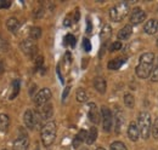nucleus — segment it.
<instances>
[{
	"label": "nucleus",
	"instance_id": "nucleus-30",
	"mask_svg": "<svg viewBox=\"0 0 158 150\" xmlns=\"http://www.w3.org/2000/svg\"><path fill=\"white\" fill-rule=\"evenodd\" d=\"M151 134L155 139H158V117H156V120L153 122V126L151 128Z\"/></svg>",
	"mask_w": 158,
	"mask_h": 150
},
{
	"label": "nucleus",
	"instance_id": "nucleus-21",
	"mask_svg": "<svg viewBox=\"0 0 158 150\" xmlns=\"http://www.w3.org/2000/svg\"><path fill=\"white\" fill-rule=\"evenodd\" d=\"M10 126V117L7 114H0V132H6Z\"/></svg>",
	"mask_w": 158,
	"mask_h": 150
},
{
	"label": "nucleus",
	"instance_id": "nucleus-46",
	"mask_svg": "<svg viewBox=\"0 0 158 150\" xmlns=\"http://www.w3.org/2000/svg\"><path fill=\"white\" fill-rule=\"evenodd\" d=\"M4 150H7V149H4Z\"/></svg>",
	"mask_w": 158,
	"mask_h": 150
},
{
	"label": "nucleus",
	"instance_id": "nucleus-37",
	"mask_svg": "<svg viewBox=\"0 0 158 150\" xmlns=\"http://www.w3.org/2000/svg\"><path fill=\"white\" fill-rule=\"evenodd\" d=\"M93 32V24H91V21L89 18H86V33H91Z\"/></svg>",
	"mask_w": 158,
	"mask_h": 150
},
{
	"label": "nucleus",
	"instance_id": "nucleus-20",
	"mask_svg": "<svg viewBox=\"0 0 158 150\" xmlns=\"http://www.w3.org/2000/svg\"><path fill=\"white\" fill-rule=\"evenodd\" d=\"M86 137H88V132L85 131V130L79 131V133L73 139V148H78L84 140H86Z\"/></svg>",
	"mask_w": 158,
	"mask_h": 150
},
{
	"label": "nucleus",
	"instance_id": "nucleus-9",
	"mask_svg": "<svg viewBox=\"0 0 158 150\" xmlns=\"http://www.w3.org/2000/svg\"><path fill=\"white\" fill-rule=\"evenodd\" d=\"M145 18H146V12L140 7H135L130 15V23L133 26H136L140 24L142 21H145Z\"/></svg>",
	"mask_w": 158,
	"mask_h": 150
},
{
	"label": "nucleus",
	"instance_id": "nucleus-19",
	"mask_svg": "<svg viewBox=\"0 0 158 150\" xmlns=\"http://www.w3.org/2000/svg\"><path fill=\"white\" fill-rule=\"evenodd\" d=\"M20 89H21V82L19 79L14 80L12 84H11V92L9 94V99H14L17 97V94L20 93Z\"/></svg>",
	"mask_w": 158,
	"mask_h": 150
},
{
	"label": "nucleus",
	"instance_id": "nucleus-14",
	"mask_svg": "<svg viewBox=\"0 0 158 150\" xmlns=\"http://www.w3.org/2000/svg\"><path fill=\"white\" fill-rule=\"evenodd\" d=\"M125 61H127L125 57H117L114 59H111L108 62V64H107V68L110 70H118L119 68L125 63Z\"/></svg>",
	"mask_w": 158,
	"mask_h": 150
},
{
	"label": "nucleus",
	"instance_id": "nucleus-16",
	"mask_svg": "<svg viewBox=\"0 0 158 150\" xmlns=\"http://www.w3.org/2000/svg\"><path fill=\"white\" fill-rule=\"evenodd\" d=\"M131 34H133V27L130 24H127L118 32L117 38L119 40H128L129 38L131 37Z\"/></svg>",
	"mask_w": 158,
	"mask_h": 150
},
{
	"label": "nucleus",
	"instance_id": "nucleus-28",
	"mask_svg": "<svg viewBox=\"0 0 158 150\" xmlns=\"http://www.w3.org/2000/svg\"><path fill=\"white\" fill-rule=\"evenodd\" d=\"M64 45L69 46V47H74L76 46V38L72 34H67L64 37Z\"/></svg>",
	"mask_w": 158,
	"mask_h": 150
},
{
	"label": "nucleus",
	"instance_id": "nucleus-45",
	"mask_svg": "<svg viewBox=\"0 0 158 150\" xmlns=\"http://www.w3.org/2000/svg\"><path fill=\"white\" fill-rule=\"evenodd\" d=\"M157 46H158V38H157Z\"/></svg>",
	"mask_w": 158,
	"mask_h": 150
},
{
	"label": "nucleus",
	"instance_id": "nucleus-31",
	"mask_svg": "<svg viewBox=\"0 0 158 150\" xmlns=\"http://www.w3.org/2000/svg\"><path fill=\"white\" fill-rule=\"evenodd\" d=\"M151 80H152L153 82L158 81V59H157V62H156V65H155L153 70H152V74H151Z\"/></svg>",
	"mask_w": 158,
	"mask_h": 150
},
{
	"label": "nucleus",
	"instance_id": "nucleus-15",
	"mask_svg": "<svg viewBox=\"0 0 158 150\" xmlns=\"http://www.w3.org/2000/svg\"><path fill=\"white\" fill-rule=\"evenodd\" d=\"M94 87L95 90L99 92V93L103 94L106 92V87H107V84H106V80L101 76H98L94 79Z\"/></svg>",
	"mask_w": 158,
	"mask_h": 150
},
{
	"label": "nucleus",
	"instance_id": "nucleus-6",
	"mask_svg": "<svg viewBox=\"0 0 158 150\" xmlns=\"http://www.w3.org/2000/svg\"><path fill=\"white\" fill-rule=\"evenodd\" d=\"M101 117H102L103 131L110 132L112 130V125H113V116H112L111 110L107 107H102L101 108Z\"/></svg>",
	"mask_w": 158,
	"mask_h": 150
},
{
	"label": "nucleus",
	"instance_id": "nucleus-27",
	"mask_svg": "<svg viewBox=\"0 0 158 150\" xmlns=\"http://www.w3.org/2000/svg\"><path fill=\"white\" fill-rule=\"evenodd\" d=\"M124 104L128 107V108H134L135 105V99H134V96L130 93H127L124 96Z\"/></svg>",
	"mask_w": 158,
	"mask_h": 150
},
{
	"label": "nucleus",
	"instance_id": "nucleus-39",
	"mask_svg": "<svg viewBox=\"0 0 158 150\" xmlns=\"http://www.w3.org/2000/svg\"><path fill=\"white\" fill-rule=\"evenodd\" d=\"M43 15H44V10H43V9H39V10H37V12L34 14V16H35L37 18H40Z\"/></svg>",
	"mask_w": 158,
	"mask_h": 150
},
{
	"label": "nucleus",
	"instance_id": "nucleus-3",
	"mask_svg": "<svg viewBox=\"0 0 158 150\" xmlns=\"http://www.w3.org/2000/svg\"><path fill=\"white\" fill-rule=\"evenodd\" d=\"M139 124V131H140V136L143 139H147L151 134V115L147 112H141L139 114L138 119Z\"/></svg>",
	"mask_w": 158,
	"mask_h": 150
},
{
	"label": "nucleus",
	"instance_id": "nucleus-22",
	"mask_svg": "<svg viewBox=\"0 0 158 150\" xmlns=\"http://www.w3.org/2000/svg\"><path fill=\"white\" fill-rule=\"evenodd\" d=\"M111 35H112V28H111L108 24L103 26V28H102V30H101V33H100V38H101V40L106 42V41L111 38Z\"/></svg>",
	"mask_w": 158,
	"mask_h": 150
},
{
	"label": "nucleus",
	"instance_id": "nucleus-33",
	"mask_svg": "<svg viewBox=\"0 0 158 150\" xmlns=\"http://www.w3.org/2000/svg\"><path fill=\"white\" fill-rule=\"evenodd\" d=\"M7 49H9L7 41L0 35V51H7Z\"/></svg>",
	"mask_w": 158,
	"mask_h": 150
},
{
	"label": "nucleus",
	"instance_id": "nucleus-35",
	"mask_svg": "<svg viewBox=\"0 0 158 150\" xmlns=\"http://www.w3.org/2000/svg\"><path fill=\"white\" fill-rule=\"evenodd\" d=\"M11 6L10 0H0V9H9Z\"/></svg>",
	"mask_w": 158,
	"mask_h": 150
},
{
	"label": "nucleus",
	"instance_id": "nucleus-40",
	"mask_svg": "<svg viewBox=\"0 0 158 150\" xmlns=\"http://www.w3.org/2000/svg\"><path fill=\"white\" fill-rule=\"evenodd\" d=\"M71 23H72V22H71V16L68 15V16L64 18V22H63V24H64L66 27H69V26H71Z\"/></svg>",
	"mask_w": 158,
	"mask_h": 150
},
{
	"label": "nucleus",
	"instance_id": "nucleus-29",
	"mask_svg": "<svg viewBox=\"0 0 158 150\" xmlns=\"http://www.w3.org/2000/svg\"><path fill=\"white\" fill-rule=\"evenodd\" d=\"M111 150H128L125 144L122 142H113L111 144Z\"/></svg>",
	"mask_w": 158,
	"mask_h": 150
},
{
	"label": "nucleus",
	"instance_id": "nucleus-18",
	"mask_svg": "<svg viewBox=\"0 0 158 150\" xmlns=\"http://www.w3.org/2000/svg\"><path fill=\"white\" fill-rule=\"evenodd\" d=\"M6 28L11 33H16L20 29V21L17 18H15V17H10L6 21Z\"/></svg>",
	"mask_w": 158,
	"mask_h": 150
},
{
	"label": "nucleus",
	"instance_id": "nucleus-8",
	"mask_svg": "<svg viewBox=\"0 0 158 150\" xmlns=\"http://www.w3.org/2000/svg\"><path fill=\"white\" fill-rule=\"evenodd\" d=\"M51 91L49 89H43L40 90L39 92L37 93V96L34 97V103L38 105V107H44L45 104H48V102L51 99Z\"/></svg>",
	"mask_w": 158,
	"mask_h": 150
},
{
	"label": "nucleus",
	"instance_id": "nucleus-38",
	"mask_svg": "<svg viewBox=\"0 0 158 150\" xmlns=\"http://www.w3.org/2000/svg\"><path fill=\"white\" fill-rule=\"evenodd\" d=\"M69 90H71V86H67V87L64 89V91H63V93H62V99H63V101L67 98V96L69 93Z\"/></svg>",
	"mask_w": 158,
	"mask_h": 150
},
{
	"label": "nucleus",
	"instance_id": "nucleus-10",
	"mask_svg": "<svg viewBox=\"0 0 158 150\" xmlns=\"http://www.w3.org/2000/svg\"><path fill=\"white\" fill-rule=\"evenodd\" d=\"M29 147V139L27 134H21L14 142V150H27Z\"/></svg>",
	"mask_w": 158,
	"mask_h": 150
},
{
	"label": "nucleus",
	"instance_id": "nucleus-12",
	"mask_svg": "<svg viewBox=\"0 0 158 150\" xmlns=\"http://www.w3.org/2000/svg\"><path fill=\"white\" fill-rule=\"evenodd\" d=\"M89 120L93 124H99L100 122V114L98 110V107L95 103H89V112H88Z\"/></svg>",
	"mask_w": 158,
	"mask_h": 150
},
{
	"label": "nucleus",
	"instance_id": "nucleus-11",
	"mask_svg": "<svg viewBox=\"0 0 158 150\" xmlns=\"http://www.w3.org/2000/svg\"><path fill=\"white\" fill-rule=\"evenodd\" d=\"M143 30L146 34L148 35H152V34H156L158 30V19L152 18L150 21H147L143 26Z\"/></svg>",
	"mask_w": 158,
	"mask_h": 150
},
{
	"label": "nucleus",
	"instance_id": "nucleus-2",
	"mask_svg": "<svg viewBox=\"0 0 158 150\" xmlns=\"http://www.w3.org/2000/svg\"><path fill=\"white\" fill-rule=\"evenodd\" d=\"M56 132H57V127L54 121H49L43 126L41 132H40V137H41V142H43L44 147H50L55 142Z\"/></svg>",
	"mask_w": 158,
	"mask_h": 150
},
{
	"label": "nucleus",
	"instance_id": "nucleus-44",
	"mask_svg": "<svg viewBox=\"0 0 158 150\" xmlns=\"http://www.w3.org/2000/svg\"><path fill=\"white\" fill-rule=\"evenodd\" d=\"M80 150H88L86 148H83V149H80Z\"/></svg>",
	"mask_w": 158,
	"mask_h": 150
},
{
	"label": "nucleus",
	"instance_id": "nucleus-32",
	"mask_svg": "<svg viewBox=\"0 0 158 150\" xmlns=\"http://www.w3.org/2000/svg\"><path fill=\"white\" fill-rule=\"evenodd\" d=\"M83 49H84L86 52H89V51L91 50V42L89 41L88 38H84V39H83Z\"/></svg>",
	"mask_w": 158,
	"mask_h": 150
},
{
	"label": "nucleus",
	"instance_id": "nucleus-4",
	"mask_svg": "<svg viewBox=\"0 0 158 150\" xmlns=\"http://www.w3.org/2000/svg\"><path fill=\"white\" fill-rule=\"evenodd\" d=\"M128 11H129V4L128 2H118L116 4L111 11H110V17L113 22H120L125 18V16L128 15Z\"/></svg>",
	"mask_w": 158,
	"mask_h": 150
},
{
	"label": "nucleus",
	"instance_id": "nucleus-43",
	"mask_svg": "<svg viewBox=\"0 0 158 150\" xmlns=\"http://www.w3.org/2000/svg\"><path fill=\"white\" fill-rule=\"evenodd\" d=\"M35 150H40V149H39V147H37V148H35Z\"/></svg>",
	"mask_w": 158,
	"mask_h": 150
},
{
	"label": "nucleus",
	"instance_id": "nucleus-13",
	"mask_svg": "<svg viewBox=\"0 0 158 150\" xmlns=\"http://www.w3.org/2000/svg\"><path fill=\"white\" fill-rule=\"evenodd\" d=\"M128 137L130 140L133 142H136L140 137V131H139V127L136 126L135 122H130L129 124V127H128Z\"/></svg>",
	"mask_w": 158,
	"mask_h": 150
},
{
	"label": "nucleus",
	"instance_id": "nucleus-41",
	"mask_svg": "<svg viewBox=\"0 0 158 150\" xmlns=\"http://www.w3.org/2000/svg\"><path fill=\"white\" fill-rule=\"evenodd\" d=\"M79 21V10H76V17H74V22H78Z\"/></svg>",
	"mask_w": 158,
	"mask_h": 150
},
{
	"label": "nucleus",
	"instance_id": "nucleus-36",
	"mask_svg": "<svg viewBox=\"0 0 158 150\" xmlns=\"http://www.w3.org/2000/svg\"><path fill=\"white\" fill-rule=\"evenodd\" d=\"M43 63H44V58L41 56L38 57V58L35 59V70H38V69H40V68L43 67Z\"/></svg>",
	"mask_w": 158,
	"mask_h": 150
},
{
	"label": "nucleus",
	"instance_id": "nucleus-7",
	"mask_svg": "<svg viewBox=\"0 0 158 150\" xmlns=\"http://www.w3.org/2000/svg\"><path fill=\"white\" fill-rule=\"evenodd\" d=\"M20 47H21V50H22V52L26 53L27 56H34V55L37 53V50H38L37 44H35L34 40H32V39H26V40H23L20 44Z\"/></svg>",
	"mask_w": 158,
	"mask_h": 150
},
{
	"label": "nucleus",
	"instance_id": "nucleus-17",
	"mask_svg": "<svg viewBox=\"0 0 158 150\" xmlns=\"http://www.w3.org/2000/svg\"><path fill=\"white\" fill-rule=\"evenodd\" d=\"M52 114H54V107H52V104H45V105L41 108V110L39 112V115H40V117H41V120H48V119H50V117L52 116Z\"/></svg>",
	"mask_w": 158,
	"mask_h": 150
},
{
	"label": "nucleus",
	"instance_id": "nucleus-34",
	"mask_svg": "<svg viewBox=\"0 0 158 150\" xmlns=\"http://www.w3.org/2000/svg\"><path fill=\"white\" fill-rule=\"evenodd\" d=\"M122 49V44H120V41H114L111 46H110V51L111 52H114V51H118Z\"/></svg>",
	"mask_w": 158,
	"mask_h": 150
},
{
	"label": "nucleus",
	"instance_id": "nucleus-25",
	"mask_svg": "<svg viewBox=\"0 0 158 150\" xmlns=\"http://www.w3.org/2000/svg\"><path fill=\"white\" fill-rule=\"evenodd\" d=\"M124 124V116L122 112H117L116 115V132L117 133H120V130H122V126Z\"/></svg>",
	"mask_w": 158,
	"mask_h": 150
},
{
	"label": "nucleus",
	"instance_id": "nucleus-42",
	"mask_svg": "<svg viewBox=\"0 0 158 150\" xmlns=\"http://www.w3.org/2000/svg\"><path fill=\"white\" fill-rule=\"evenodd\" d=\"M96 150H105L103 148H96Z\"/></svg>",
	"mask_w": 158,
	"mask_h": 150
},
{
	"label": "nucleus",
	"instance_id": "nucleus-5",
	"mask_svg": "<svg viewBox=\"0 0 158 150\" xmlns=\"http://www.w3.org/2000/svg\"><path fill=\"white\" fill-rule=\"evenodd\" d=\"M41 121L43 120L40 117L39 112H33V110L28 109V110H26L24 115H23V122L28 130H34L38 125H40Z\"/></svg>",
	"mask_w": 158,
	"mask_h": 150
},
{
	"label": "nucleus",
	"instance_id": "nucleus-1",
	"mask_svg": "<svg viewBox=\"0 0 158 150\" xmlns=\"http://www.w3.org/2000/svg\"><path fill=\"white\" fill-rule=\"evenodd\" d=\"M153 63H155V55L152 52H145L140 56L139 64L136 65V75L140 79H147L152 74L153 70Z\"/></svg>",
	"mask_w": 158,
	"mask_h": 150
},
{
	"label": "nucleus",
	"instance_id": "nucleus-23",
	"mask_svg": "<svg viewBox=\"0 0 158 150\" xmlns=\"http://www.w3.org/2000/svg\"><path fill=\"white\" fill-rule=\"evenodd\" d=\"M98 138V130L96 127H91L88 132V137H86V143L88 144H93Z\"/></svg>",
	"mask_w": 158,
	"mask_h": 150
},
{
	"label": "nucleus",
	"instance_id": "nucleus-24",
	"mask_svg": "<svg viewBox=\"0 0 158 150\" xmlns=\"http://www.w3.org/2000/svg\"><path fill=\"white\" fill-rule=\"evenodd\" d=\"M41 37V28L39 27H32L29 30V39L32 40H38Z\"/></svg>",
	"mask_w": 158,
	"mask_h": 150
},
{
	"label": "nucleus",
	"instance_id": "nucleus-26",
	"mask_svg": "<svg viewBox=\"0 0 158 150\" xmlns=\"http://www.w3.org/2000/svg\"><path fill=\"white\" fill-rule=\"evenodd\" d=\"M76 97H77V101L80 102V103H84V102L88 101V93H86V91L84 89H78Z\"/></svg>",
	"mask_w": 158,
	"mask_h": 150
}]
</instances>
